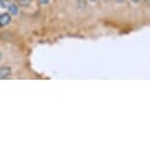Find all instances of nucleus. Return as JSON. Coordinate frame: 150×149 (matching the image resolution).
I'll return each mask as SVG.
<instances>
[{"label": "nucleus", "mask_w": 150, "mask_h": 149, "mask_svg": "<svg viewBox=\"0 0 150 149\" xmlns=\"http://www.w3.org/2000/svg\"><path fill=\"white\" fill-rule=\"evenodd\" d=\"M12 74V69H11V67H1L0 68V80H2V79H7L9 75Z\"/></svg>", "instance_id": "nucleus-1"}, {"label": "nucleus", "mask_w": 150, "mask_h": 149, "mask_svg": "<svg viewBox=\"0 0 150 149\" xmlns=\"http://www.w3.org/2000/svg\"><path fill=\"white\" fill-rule=\"evenodd\" d=\"M11 22V15L8 13H0V26H6Z\"/></svg>", "instance_id": "nucleus-2"}, {"label": "nucleus", "mask_w": 150, "mask_h": 149, "mask_svg": "<svg viewBox=\"0 0 150 149\" xmlns=\"http://www.w3.org/2000/svg\"><path fill=\"white\" fill-rule=\"evenodd\" d=\"M7 7H8V9H9V12L12 13V14H18V7L13 4V2H8V5H7Z\"/></svg>", "instance_id": "nucleus-3"}, {"label": "nucleus", "mask_w": 150, "mask_h": 149, "mask_svg": "<svg viewBox=\"0 0 150 149\" xmlns=\"http://www.w3.org/2000/svg\"><path fill=\"white\" fill-rule=\"evenodd\" d=\"M39 1H40L41 4H47V2L49 1V0H39Z\"/></svg>", "instance_id": "nucleus-4"}, {"label": "nucleus", "mask_w": 150, "mask_h": 149, "mask_svg": "<svg viewBox=\"0 0 150 149\" xmlns=\"http://www.w3.org/2000/svg\"><path fill=\"white\" fill-rule=\"evenodd\" d=\"M132 1H134V2H138L139 0H132Z\"/></svg>", "instance_id": "nucleus-5"}, {"label": "nucleus", "mask_w": 150, "mask_h": 149, "mask_svg": "<svg viewBox=\"0 0 150 149\" xmlns=\"http://www.w3.org/2000/svg\"><path fill=\"white\" fill-rule=\"evenodd\" d=\"M0 57H1V53H0Z\"/></svg>", "instance_id": "nucleus-6"}]
</instances>
